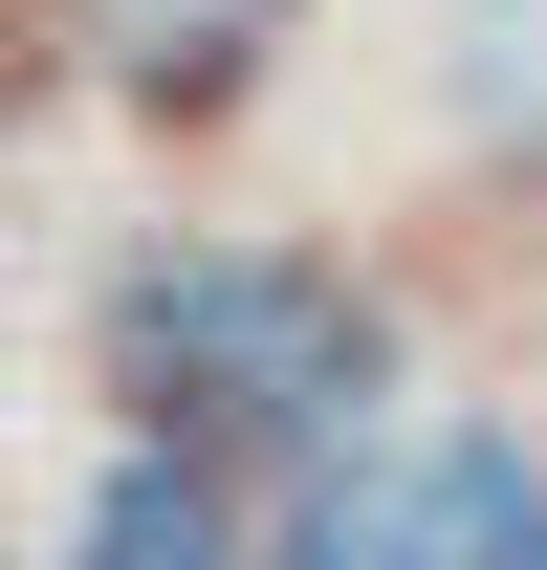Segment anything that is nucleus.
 <instances>
[{"label": "nucleus", "mask_w": 547, "mask_h": 570, "mask_svg": "<svg viewBox=\"0 0 547 570\" xmlns=\"http://www.w3.org/2000/svg\"><path fill=\"white\" fill-rule=\"evenodd\" d=\"M263 45H285V0H88V67L153 88V110H219Z\"/></svg>", "instance_id": "nucleus-3"}, {"label": "nucleus", "mask_w": 547, "mask_h": 570, "mask_svg": "<svg viewBox=\"0 0 547 570\" xmlns=\"http://www.w3.org/2000/svg\"><path fill=\"white\" fill-rule=\"evenodd\" d=\"M67 570H241V527H219V461H176V439H132V461L88 483Z\"/></svg>", "instance_id": "nucleus-4"}, {"label": "nucleus", "mask_w": 547, "mask_h": 570, "mask_svg": "<svg viewBox=\"0 0 547 570\" xmlns=\"http://www.w3.org/2000/svg\"><path fill=\"white\" fill-rule=\"evenodd\" d=\"M110 395L176 461H329L395 395V330H372V285L285 264V242H153L110 285Z\"/></svg>", "instance_id": "nucleus-1"}, {"label": "nucleus", "mask_w": 547, "mask_h": 570, "mask_svg": "<svg viewBox=\"0 0 547 570\" xmlns=\"http://www.w3.org/2000/svg\"><path fill=\"white\" fill-rule=\"evenodd\" d=\"M285 570H547V461L504 417L350 439V461H307V504H285Z\"/></svg>", "instance_id": "nucleus-2"}]
</instances>
